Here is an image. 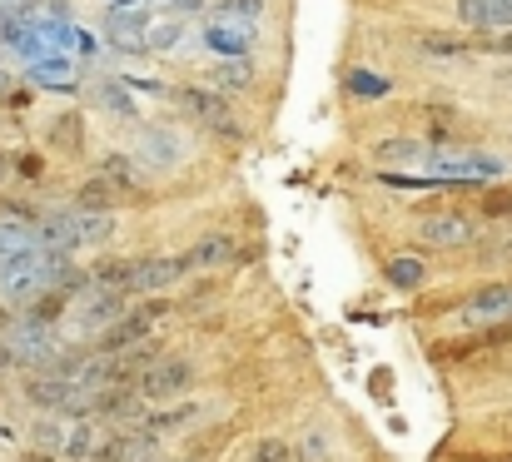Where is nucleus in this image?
Instances as JSON below:
<instances>
[{
	"label": "nucleus",
	"instance_id": "1",
	"mask_svg": "<svg viewBox=\"0 0 512 462\" xmlns=\"http://www.w3.org/2000/svg\"><path fill=\"white\" fill-rule=\"evenodd\" d=\"M135 308L130 294H115V289H100V284H85L80 294H75V304H70V333H80V338H100L110 323H120L125 313Z\"/></svg>",
	"mask_w": 512,
	"mask_h": 462
},
{
	"label": "nucleus",
	"instance_id": "2",
	"mask_svg": "<svg viewBox=\"0 0 512 462\" xmlns=\"http://www.w3.org/2000/svg\"><path fill=\"white\" fill-rule=\"evenodd\" d=\"M423 164L433 169V179H443V184H453V189L478 184V179H498V174H503V159H498V154L463 150V145H438V150H428Z\"/></svg>",
	"mask_w": 512,
	"mask_h": 462
},
{
	"label": "nucleus",
	"instance_id": "3",
	"mask_svg": "<svg viewBox=\"0 0 512 462\" xmlns=\"http://www.w3.org/2000/svg\"><path fill=\"white\" fill-rule=\"evenodd\" d=\"M194 383H199V368H194L189 358H179V353H165V358H155V363L140 368L135 393L150 398V403H174V398H184Z\"/></svg>",
	"mask_w": 512,
	"mask_h": 462
},
{
	"label": "nucleus",
	"instance_id": "4",
	"mask_svg": "<svg viewBox=\"0 0 512 462\" xmlns=\"http://www.w3.org/2000/svg\"><path fill=\"white\" fill-rule=\"evenodd\" d=\"M160 318H165V304H135L120 323H110L100 338H95V353H130V348H145L150 343V333L160 328Z\"/></svg>",
	"mask_w": 512,
	"mask_h": 462
},
{
	"label": "nucleus",
	"instance_id": "5",
	"mask_svg": "<svg viewBox=\"0 0 512 462\" xmlns=\"http://www.w3.org/2000/svg\"><path fill=\"white\" fill-rule=\"evenodd\" d=\"M413 234L423 244H433V249H463V244L478 239V219L463 214V209H433V214H423L413 224Z\"/></svg>",
	"mask_w": 512,
	"mask_h": 462
},
{
	"label": "nucleus",
	"instance_id": "6",
	"mask_svg": "<svg viewBox=\"0 0 512 462\" xmlns=\"http://www.w3.org/2000/svg\"><path fill=\"white\" fill-rule=\"evenodd\" d=\"M179 100H184V110H189L204 130H214V135H224V140L239 135V120H234V110H229L224 95H209V90H179Z\"/></svg>",
	"mask_w": 512,
	"mask_h": 462
},
{
	"label": "nucleus",
	"instance_id": "7",
	"mask_svg": "<svg viewBox=\"0 0 512 462\" xmlns=\"http://www.w3.org/2000/svg\"><path fill=\"white\" fill-rule=\"evenodd\" d=\"M135 159L145 164V169H174L179 159H184V145H179V135L165 130V125H140V135H135Z\"/></svg>",
	"mask_w": 512,
	"mask_h": 462
},
{
	"label": "nucleus",
	"instance_id": "8",
	"mask_svg": "<svg viewBox=\"0 0 512 462\" xmlns=\"http://www.w3.org/2000/svg\"><path fill=\"white\" fill-rule=\"evenodd\" d=\"M259 25H244V20H209L204 25V50L214 55H229V60H244V50L254 45Z\"/></svg>",
	"mask_w": 512,
	"mask_h": 462
},
{
	"label": "nucleus",
	"instance_id": "9",
	"mask_svg": "<svg viewBox=\"0 0 512 462\" xmlns=\"http://www.w3.org/2000/svg\"><path fill=\"white\" fill-rule=\"evenodd\" d=\"M145 25L150 15L145 10H110L105 15V40L125 55H145Z\"/></svg>",
	"mask_w": 512,
	"mask_h": 462
},
{
	"label": "nucleus",
	"instance_id": "10",
	"mask_svg": "<svg viewBox=\"0 0 512 462\" xmlns=\"http://www.w3.org/2000/svg\"><path fill=\"white\" fill-rule=\"evenodd\" d=\"M458 318H463V323H503V318H512V284L478 289L468 304L458 308Z\"/></svg>",
	"mask_w": 512,
	"mask_h": 462
},
{
	"label": "nucleus",
	"instance_id": "11",
	"mask_svg": "<svg viewBox=\"0 0 512 462\" xmlns=\"http://www.w3.org/2000/svg\"><path fill=\"white\" fill-rule=\"evenodd\" d=\"M30 80L40 90H75V60L65 50H45L30 60Z\"/></svg>",
	"mask_w": 512,
	"mask_h": 462
},
{
	"label": "nucleus",
	"instance_id": "12",
	"mask_svg": "<svg viewBox=\"0 0 512 462\" xmlns=\"http://www.w3.org/2000/svg\"><path fill=\"white\" fill-rule=\"evenodd\" d=\"M199 418H204V408H199V403H179V408H160V413H150L140 433H150V438L160 443V438H174V433H189Z\"/></svg>",
	"mask_w": 512,
	"mask_h": 462
},
{
	"label": "nucleus",
	"instance_id": "13",
	"mask_svg": "<svg viewBox=\"0 0 512 462\" xmlns=\"http://www.w3.org/2000/svg\"><path fill=\"white\" fill-rule=\"evenodd\" d=\"M458 15H463V25H473V30H512V0H463L458 5Z\"/></svg>",
	"mask_w": 512,
	"mask_h": 462
},
{
	"label": "nucleus",
	"instance_id": "14",
	"mask_svg": "<svg viewBox=\"0 0 512 462\" xmlns=\"http://www.w3.org/2000/svg\"><path fill=\"white\" fill-rule=\"evenodd\" d=\"M229 259H234V239H224V234H209V239H199L194 249L179 254L184 274H194V269H224Z\"/></svg>",
	"mask_w": 512,
	"mask_h": 462
},
{
	"label": "nucleus",
	"instance_id": "15",
	"mask_svg": "<svg viewBox=\"0 0 512 462\" xmlns=\"http://www.w3.org/2000/svg\"><path fill=\"white\" fill-rule=\"evenodd\" d=\"M184 40V15H165V10H155L150 15V25H145V50H174Z\"/></svg>",
	"mask_w": 512,
	"mask_h": 462
},
{
	"label": "nucleus",
	"instance_id": "16",
	"mask_svg": "<svg viewBox=\"0 0 512 462\" xmlns=\"http://www.w3.org/2000/svg\"><path fill=\"white\" fill-rule=\"evenodd\" d=\"M383 279H388L393 289H403V294H413V289H423V279H428V269H423V259H413V254H393V259L383 264Z\"/></svg>",
	"mask_w": 512,
	"mask_h": 462
},
{
	"label": "nucleus",
	"instance_id": "17",
	"mask_svg": "<svg viewBox=\"0 0 512 462\" xmlns=\"http://www.w3.org/2000/svg\"><path fill=\"white\" fill-rule=\"evenodd\" d=\"M115 120H135V95H130V85L125 80H95V90H90Z\"/></svg>",
	"mask_w": 512,
	"mask_h": 462
},
{
	"label": "nucleus",
	"instance_id": "18",
	"mask_svg": "<svg viewBox=\"0 0 512 462\" xmlns=\"http://www.w3.org/2000/svg\"><path fill=\"white\" fill-rule=\"evenodd\" d=\"M264 15V0H214L209 20H244V25H259Z\"/></svg>",
	"mask_w": 512,
	"mask_h": 462
},
{
	"label": "nucleus",
	"instance_id": "19",
	"mask_svg": "<svg viewBox=\"0 0 512 462\" xmlns=\"http://www.w3.org/2000/svg\"><path fill=\"white\" fill-rule=\"evenodd\" d=\"M378 159H393V164H423V159H428V145H418V140H383V145H378Z\"/></svg>",
	"mask_w": 512,
	"mask_h": 462
},
{
	"label": "nucleus",
	"instance_id": "20",
	"mask_svg": "<svg viewBox=\"0 0 512 462\" xmlns=\"http://www.w3.org/2000/svg\"><path fill=\"white\" fill-rule=\"evenodd\" d=\"M249 462H299V453L284 438H259V443H249Z\"/></svg>",
	"mask_w": 512,
	"mask_h": 462
},
{
	"label": "nucleus",
	"instance_id": "21",
	"mask_svg": "<svg viewBox=\"0 0 512 462\" xmlns=\"http://www.w3.org/2000/svg\"><path fill=\"white\" fill-rule=\"evenodd\" d=\"M294 453H299V462H329V458H334V443H329V433H324V428L314 423V428L304 433V443H299Z\"/></svg>",
	"mask_w": 512,
	"mask_h": 462
},
{
	"label": "nucleus",
	"instance_id": "22",
	"mask_svg": "<svg viewBox=\"0 0 512 462\" xmlns=\"http://www.w3.org/2000/svg\"><path fill=\"white\" fill-rule=\"evenodd\" d=\"M348 90H353L358 100H383V95H388V80L373 75V70H353V75H348Z\"/></svg>",
	"mask_w": 512,
	"mask_h": 462
},
{
	"label": "nucleus",
	"instance_id": "23",
	"mask_svg": "<svg viewBox=\"0 0 512 462\" xmlns=\"http://www.w3.org/2000/svg\"><path fill=\"white\" fill-rule=\"evenodd\" d=\"M423 55H468L463 40H448V35H428L423 40Z\"/></svg>",
	"mask_w": 512,
	"mask_h": 462
},
{
	"label": "nucleus",
	"instance_id": "24",
	"mask_svg": "<svg viewBox=\"0 0 512 462\" xmlns=\"http://www.w3.org/2000/svg\"><path fill=\"white\" fill-rule=\"evenodd\" d=\"M219 80H224V85H249V80H254V70H249L244 60H229V65L219 70Z\"/></svg>",
	"mask_w": 512,
	"mask_h": 462
},
{
	"label": "nucleus",
	"instance_id": "25",
	"mask_svg": "<svg viewBox=\"0 0 512 462\" xmlns=\"http://www.w3.org/2000/svg\"><path fill=\"white\" fill-rule=\"evenodd\" d=\"M488 50H493V55H512V30L493 35V40H488Z\"/></svg>",
	"mask_w": 512,
	"mask_h": 462
},
{
	"label": "nucleus",
	"instance_id": "26",
	"mask_svg": "<svg viewBox=\"0 0 512 462\" xmlns=\"http://www.w3.org/2000/svg\"><path fill=\"white\" fill-rule=\"evenodd\" d=\"M105 10H145V0H105Z\"/></svg>",
	"mask_w": 512,
	"mask_h": 462
},
{
	"label": "nucleus",
	"instance_id": "27",
	"mask_svg": "<svg viewBox=\"0 0 512 462\" xmlns=\"http://www.w3.org/2000/svg\"><path fill=\"white\" fill-rule=\"evenodd\" d=\"M65 5H70V0H45V10H55V15H60Z\"/></svg>",
	"mask_w": 512,
	"mask_h": 462
},
{
	"label": "nucleus",
	"instance_id": "28",
	"mask_svg": "<svg viewBox=\"0 0 512 462\" xmlns=\"http://www.w3.org/2000/svg\"><path fill=\"white\" fill-rule=\"evenodd\" d=\"M5 90H10V75H5V70H0V95H5Z\"/></svg>",
	"mask_w": 512,
	"mask_h": 462
},
{
	"label": "nucleus",
	"instance_id": "29",
	"mask_svg": "<svg viewBox=\"0 0 512 462\" xmlns=\"http://www.w3.org/2000/svg\"><path fill=\"white\" fill-rule=\"evenodd\" d=\"M0 209H10V204H5V199H0Z\"/></svg>",
	"mask_w": 512,
	"mask_h": 462
}]
</instances>
